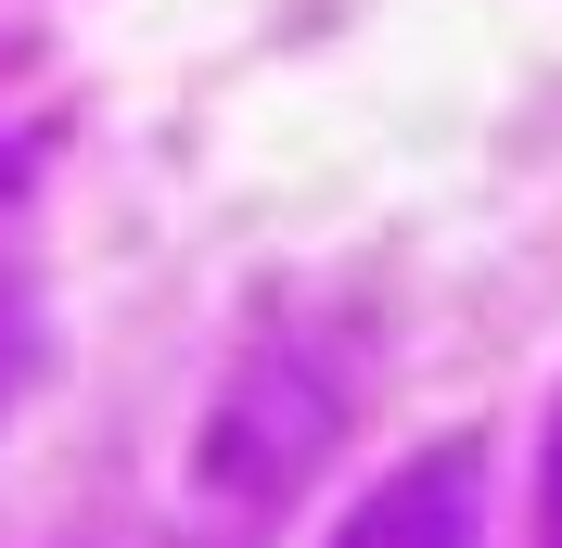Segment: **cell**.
<instances>
[{
  "label": "cell",
  "mask_w": 562,
  "mask_h": 548,
  "mask_svg": "<svg viewBox=\"0 0 562 548\" xmlns=\"http://www.w3.org/2000/svg\"><path fill=\"white\" fill-rule=\"evenodd\" d=\"M38 383V307H26V281L0 269V409Z\"/></svg>",
  "instance_id": "cell-3"
},
{
  "label": "cell",
  "mask_w": 562,
  "mask_h": 548,
  "mask_svg": "<svg viewBox=\"0 0 562 548\" xmlns=\"http://www.w3.org/2000/svg\"><path fill=\"white\" fill-rule=\"evenodd\" d=\"M473 511H486L473 446H422L384 484H358V511L333 523V548H473Z\"/></svg>",
  "instance_id": "cell-2"
},
{
  "label": "cell",
  "mask_w": 562,
  "mask_h": 548,
  "mask_svg": "<svg viewBox=\"0 0 562 548\" xmlns=\"http://www.w3.org/2000/svg\"><path fill=\"white\" fill-rule=\"evenodd\" d=\"M346 434V370H319V357H294V344H256V357H231V383H217L205 409V523H256L281 511L294 484H307V459Z\"/></svg>",
  "instance_id": "cell-1"
},
{
  "label": "cell",
  "mask_w": 562,
  "mask_h": 548,
  "mask_svg": "<svg viewBox=\"0 0 562 548\" xmlns=\"http://www.w3.org/2000/svg\"><path fill=\"white\" fill-rule=\"evenodd\" d=\"M537 523H550V548H562V409H550V434H537Z\"/></svg>",
  "instance_id": "cell-4"
}]
</instances>
